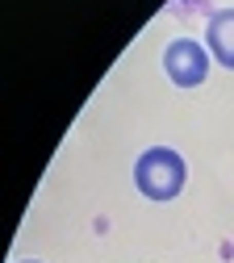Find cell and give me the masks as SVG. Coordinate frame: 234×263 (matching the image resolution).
<instances>
[{
	"instance_id": "6da1fadb",
	"label": "cell",
	"mask_w": 234,
	"mask_h": 263,
	"mask_svg": "<svg viewBox=\"0 0 234 263\" xmlns=\"http://www.w3.org/2000/svg\"><path fill=\"white\" fill-rule=\"evenodd\" d=\"M184 180H188V167H184L180 151H172V146H151L134 163V184H138L147 201H172V196H180Z\"/></svg>"
},
{
	"instance_id": "7a4b0ae2",
	"label": "cell",
	"mask_w": 234,
	"mask_h": 263,
	"mask_svg": "<svg viewBox=\"0 0 234 263\" xmlns=\"http://www.w3.org/2000/svg\"><path fill=\"white\" fill-rule=\"evenodd\" d=\"M163 71L172 76V84H180V88H196V84H205V76H209V54L192 38H176L172 46L163 50Z\"/></svg>"
},
{
	"instance_id": "3957f363",
	"label": "cell",
	"mask_w": 234,
	"mask_h": 263,
	"mask_svg": "<svg viewBox=\"0 0 234 263\" xmlns=\"http://www.w3.org/2000/svg\"><path fill=\"white\" fill-rule=\"evenodd\" d=\"M205 38H209V54L222 63V67L234 71V9H222V13L209 17Z\"/></svg>"
},
{
	"instance_id": "277c9868",
	"label": "cell",
	"mask_w": 234,
	"mask_h": 263,
	"mask_svg": "<svg viewBox=\"0 0 234 263\" xmlns=\"http://www.w3.org/2000/svg\"><path fill=\"white\" fill-rule=\"evenodd\" d=\"M17 263H38V259H17Z\"/></svg>"
}]
</instances>
